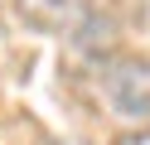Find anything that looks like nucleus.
I'll list each match as a JSON object with an SVG mask.
<instances>
[{
    "label": "nucleus",
    "instance_id": "obj_1",
    "mask_svg": "<svg viewBox=\"0 0 150 145\" xmlns=\"http://www.w3.org/2000/svg\"><path fill=\"white\" fill-rule=\"evenodd\" d=\"M107 97L121 116L150 121V63H111L107 68Z\"/></svg>",
    "mask_w": 150,
    "mask_h": 145
},
{
    "label": "nucleus",
    "instance_id": "obj_2",
    "mask_svg": "<svg viewBox=\"0 0 150 145\" xmlns=\"http://www.w3.org/2000/svg\"><path fill=\"white\" fill-rule=\"evenodd\" d=\"M15 5L34 29H53V34L78 29L87 19V0H15Z\"/></svg>",
    "mask_w": 150,
    "mask_h": 145
},
{
    "label": "nucleus",
    "instance_id": "obj_3",
    "mask_svg": "<svg viewBox=\"0 0 150 145\" xmlns=\"http://www.w3.org/2000/svg\"><path fill=\"white\" fill-rule=\"evenodd\" d=\"M116 145H150V126H136V131L116 135Z\"/></svg>",
    "mask_w": 150,
    "mask_h": 145
}]
</instances>
